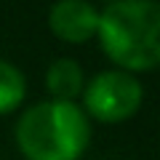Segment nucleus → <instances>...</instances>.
I'll list each match as a JSON object with an SVG mask.
<instances>
[{
    "mask_svg": "<svg viewBox=\"0 0 160 160\" xmlns=\"http://www.w3.org/2000/svg\"><path fill=\"white\" fill-rule=\"evenodd\" d=\"M102 51L123 72L160 67V3L118 0L99 11Z\"/></svg>",
    "mask_w": 160,
    "mask_h": 160,
    "instance_id": "nucleus-1",
    "label": "nucleus"
},
{
    "mask_svg": "<svg viewBox=\"0 0 160 160\" xmlns=\"http://www.w3.org/2000/svg\"><path fill=\"white\" fill-rule=\"evenodd\" d=\"M88 142L91 123L75 102H38L16 123V144L27 160H78Z\"/></svg>",
    "mask_w": 160,
    "mask_h": 160,
    "instance_id": "nucleus-2",
    "label": "nucleus"
},
{
    "mask_svg": "<svg viewBox=\"0 0 160 160\" xmlns=\"http://www.w3.org/2000/svg\"><path fill=\"white\" fill-rule=\"evenodd\" d=\"M142 83L131 72L104 69L83 88V112L99 123H123L142 107Z\"/></svg>",
    "mask_w": 160,
    "mask_h": 160,
    "instance_id": "nucleus-3",
    "label": "nucleus"
},
{
    "mask_svg": "<svg viewBox=\"0 0 160 160\" xmlns=\"http://www.w3.org/2000/svg\"><path fill=\"white\" fill-rule=\"evenodd\" d=\"M48 27L64 43H86L99 29V11L86 0H62L48 11Z\"/></svg>",
    "mask_w": 160,
    "mask_h": 160,
    "instance_id": "nucleus-4",
    "label": "nucleus"
},
{
    "mask_svg": "<svg viewBox=\"0 0 160 160\" xmlns=\"http://www.w3.org/2000/svg\"><path fill=\"white\" fill-rule=\"evenodd\" d=\"M46 86L56 102H75L86 88L83 69L75 59H56L46 72Z\"/></svg>",
    "mask_w": 160,
    "mask_h": 160,
    "instance_id": "nucleus-5",
    "label": "nucleus"
},
{
    "mask_svg": "<svg viewBox=\"0 0 160 160\" xmlns=\"http://www.w3.org/2000/svg\"><path fill=\"white\" fill-rule=\"evenodd\" d=\"M27 96V80L22 69L0 59V115H8Z\"/></svg>",
    "mask_w": 160,
    "mask_h": 160,
    "instance_id": "nucleus-6",
    "label": "nucleus"
}]
</instances>
